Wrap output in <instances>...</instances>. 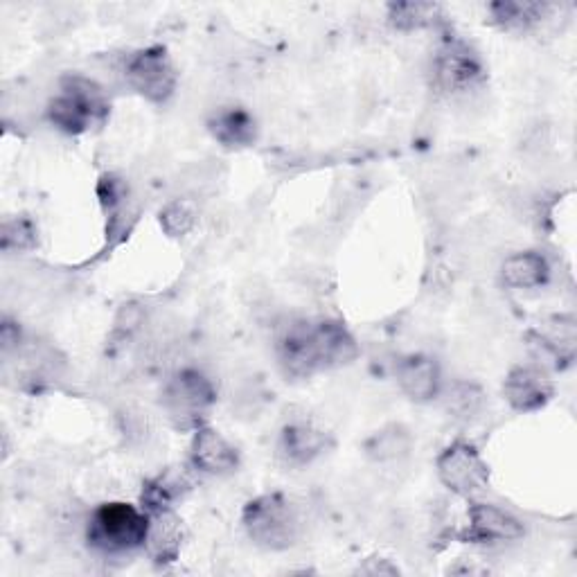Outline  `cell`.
Instances as JSON below:
<instances>
[{
	"mask_svg": "<svg viewBox=\"0 0 577 577\" xmlns=\"http://www.w3.org/2000/svg\"><path fill=\"white\" fill-rule=\"evenodd\" d=\"M149 523L145 514H140L129 503H106L97 508L91 526H88V541L106 555H120L136 550L147 541Z\"/></svg>",
	"mask_w": 577,
	"mask_h": 577,
	"instance_id": "cell-1",
	"label": "cell"
},
{
	"mask_svg": "<svg viewBox=\"0 0 577 577\" xmlns=\"http://www.w3.org/2000/svg\"><path fill=\"white\" fill-rule=\"evenodd\" d=\"M282 348L284 361L300 372H307L314 366H323L327 361H345L354 354L352 341L339 327L332 325H323L318 330L296 327V330L287 334Z\"/></svg>",
	"mask_w": 577,
	"mask_h": 577,
	"instance_id": "cell-2",
	"label": "cell"
},
{
	"mask_svg": "<svg viewBox=\"0 0 577 577\" xmlns=\"http://www.w3.org/2000/svg\"><path fill=\"white\" fill-rule=\"evenodd\" d=\"M104 111L102 95L91 82L70 79L55 102L50 104V118L66 131H84Z\"/></svg>",
	"mask_w": 577,
	"mask_h": 577,
	"instance_id": "cell-3",
	"label": "cell"
},
{
	"mask_svg": "<svg viewBox=\"0 0 577 577\" xmlns=\"http://www.w3.org/2000/svg\"><path fill=\"white\" fill-rule=\"evenodd\" d=\"M129 79L142 95L152 100H165L172 93L174 73L163 50H147L131 59Z\"/></svg>",
	"mask_w": 577,
	"mask_h": 577,
	"instance_id": "cell-4",
	"label": "cell"
},
{
	"mask_svg": "<svg viewBox=\"0 0 577 577\" xmlns=\"http://www.w3.org/2000/svg\"><path fill=\"white\" fill-rule=\"evenodd\" d=\"M294 517L287 503L280 499H262L251 503L248 508V526L257 537L266 541V544H275V541H287L291 537V528H294Z\"/></svg>",
	"mask_w": 577,
	"mask_h": 577,
	"instance_id": "cell-5",
	"label": "cell"
},
{
	"mask_svg": "<svg viewBox=\"0 0 577 577\" xmlns=\"http://www.w3.org/2000/svg\"><path fill=\"white\" fill-rule=\"evenodd\" d=\"M442 478L460 492L474 490L476 485L483 481V467L478 463V458L472 454V449L467 447H454L447 451V456L440 463Z\"/></svg>",
	"mask_w": 577,
	"mask_h": 577,
	"instance_id": "cell-6",
	"label": "cell"
},
{
	"mask_svg": "<svg viewBox=\"0 0 577 577\" xmlns=\"http://www.w3.org/2000/svg\"><path fill=\"white\" fill-rule=\"evenodd\" d=\"M194 463L206 472H226L237 465V456L215 431H201L194 442Z\"/></svg>",
	"mask_w": 577,
	"mask_h": 577,
	"instance_id": "cell-7",
	"label": "cell"
},
{
	"mask_svg": "<svg viewBox=\"0 0 577 577\" xmlns=\"http://www.w3.org/2000/svg\"><path fill=\"white\" fill-rule=\"evenodd\" d=\"M174 413H197L210 402V388L199 375H183L170 390ZM190 417V415H188Z\"/></svg>",
	"mask_w": 577,
	"mask_h": 577,
	"instance_id": "cell-8",
	"label": "cell"
},
{
	"mask_svg": "<svg viewBox=\"0 0 577 577\" xmlns=\"http://www.w3.org/2000/svg\"><path fill=\"white\" fill-rule=\"evenodd\" d=\"M544 275L546 264L535 255L514 257V260L505 264V278H508L510 284H517V287H532V284H539L544 280Z\"/></svg>",
	"mask_w": 577,
	"mask_h": 577,
	"instance_id": "cell-9",
	"label": "cell"
},
{
	"mask_svg": "<svg viewBox=\"0 0 577 577\" xmlns=\"http://www.w3.org/2000/svg\"><path fill=\"white\" fill-rule=\"evenodd\" d=\"M508 390H510L512 402L521 408H530L539 404L546 395L544 381H541L537 375H532V372H523V370L510 379Z\"/></svg>",
	"mask_w": 577,
	"mask_h": 577,
	"instance_id": "cell-10",
	"label": "cell"
},
{
	"mask_svg": "<svg viewBox=\"0 0 577 577\" xmlns=\"http://www.w3.org/2000/svg\"><path fill=\"white\" fill-rule=\"evenodd\" d=\"M474 526L481 535L487 537H514L519 535L517 521H512L508 514H503L494 508H476L474 512Z\"/></svg>",
	"mask_w": 577,
	"mask_h": 577,
	"instance_id": "cell-11",
	"label": "cell"
},
{
	"mask_svg": "<svg viewBox=\"0 0 577 577\" xmlns=\"http://www.w3.org/2000/svg\"><path fill=\"white\" fill-rule=\"evenodd\" d=\"M408 393L415 397H429L436 390V368L424 359H413L402 372Z\"/></svg>",
	"mask_w": 577,
	"mask_h": 577,
	"instance_id": "cell-12",
	"label": "cell"
},
{
	"mask_svg": "<svg viewBox=\"0 0 577 577\" xmlns=\"http://www.w3.org/2000/svg\"><path fill=\"white\" fill-rule=\"evenodd\" d=\"M215 133L224 142H237L239 145V142H248L253 138V122L248 120L246 113H224L217 120Z\"/></svg>",
	"mask_w": 577,
	"mask_h": 577,
	"instance_id": "cell-13",
	"label": "cell"
},
{
	"mask_svg": "<svg viewBox=\"0 0 577 577\" xmlns=\"http://www.w3.org/2000/svg\"><path fill=\"white\" fill-rule=\"evenodd\" d=\"M440 75L442 79H447L449 84H463L476 75V66L474 61L467 57V52L451 50L447 52V57L442 59Z\"/></svg>",
	"mask_w": 577,
	"mask_h": 577,
	"instance_id": "cell-14",
	"label": "cell"
},
{
	"mask_svg": "<svg viewBox=\"0 0 577 577\" xmlns=\"http://www.w3.org/2000/svg\"><path fill=\"white\" fill-rule=\"evenodd\" d=\"M287 449L291 456L309 458L318 451V436L307 429H291L287 433Z\"/></svg>",
	"mask_w": 577,
	"mask_h": 577,
	"instance_id": "cell-15",
	"label": "cell"
}]
</instances>
